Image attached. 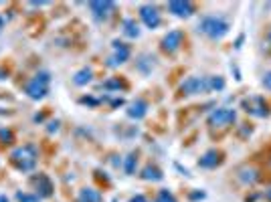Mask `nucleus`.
<instances>
[{
    "label": "nucleus",
    "mask_w": 271,
    "mask_h": 202,
    "mask_svg": "<svg viewBox=\"0 0 271 202\" xmlns=\"http://www.w3.org/2000/svg\"><path fill=\"white\" fill-rule=\"evenodd\" d=\"M37 148L33 144H27V146H19L11 152V164L19 170V172H31L35 170L37 166Z\"/></svg>",
    "instance_id": "f257e3e1"
},
{
    "label": "nucleus",
    "mask_w": 271,
    "mask_h": 202,
    "mask_svg": "<svg viewBox=\"0 0 271 202\" xmlns=\"http://www.w3.org/2000/svg\"><path fill=\"white\" fill-rule=\"evenodd\" d=\"M49 85H51V73H49V71H39V73L25 85V93H27L31 99L39 101V99H43V97L49 93Z\"/></svg>",
    "instance_id": "f03ea898"
},
{
    "label": "nucleus",
    "mask_w": 271,
    "mask_h": 202,
    "mask_svg": "<svg viewBox=\"0 0 271 202\" xmlns=\"http://www.w3.org/2000/svg\"><path fill=\"white\" fill-rule=\"evenodd\" d=\"M200 33L207 35L209 39H223L227 33H229V25L223 21V19H217V17H205L198 25Z\"/></svg>",
    "instance_id": "7ed1b4c3"
},
{
    "label": "nucleus",
    "mask_w": 271,
    "mask_h": 202,
    "mask_svg": "<svg viewBox=\"0 0 271 202\" xmlns=\"http://www.w3.org/2000/svg\"><path fill=\"white\" fill-rule=\"evenodd\" d=\"M235 119H237L235 109L219 107V109H215V111L209 115V125H211V127H227V125H231Z\"/></svg>",
    "instance_id": "20e7f679"
},
{
    "label": "nucleus",
    "mask_w": 271,
    "mask_h": 202,
    "mask_svg": "<svg viewBox=\"0 0 271 202\" xmlns=\"http://www.w3.org/2000/svg\"><path fill=\"white\" fill-rule=\"evenodd\" d=\"M31 186L35 188V194H37L41 200L51 198L53 192H55V186H53V182H51V178H49L47 174H37V176H33V178H31Z\"/></svg>",
    "instance_id": "39448f33"
},
{
    "label": "nucleus",
    "mask_w": 271,
    "mask_h": 202,
    "mask_svg": "<svg viewBox=\"0 0 271 202\" xmlns=\"http://www.w3.org/2000/svg\"><path fill=\"white\" fill-rule=\"evenodd\" d=\"M207 91H211L209 77H188L180 85V93H184V95H198V93H207Z\"/></svg>",
    "instance_id": "423d86ee"
},
{
    "label": "nucleus",
    "mask_w": 271,
    "mask_h": 202,
    "mask_svg": "<svg viewBox=\"0 0 271 202\" xmlns=\"http://www.w3.org/2000/svg\"><path fill=\"white\" fill-rule=\"evenodd\" d=\"M89 11L95 21H107L115 11V3H111V0H93V3H89Z\"/></svg>",
    "instance_id": "0eeeda50"
},
{
    "label": "nucleus",
    "mask_w": 271,
    "mask_h": 202,
    "mask_svg": "<svg viewBox=\"0 0 271 202\" xmlns=\"http://www.w3.org/2000/svg\"><path fill=\"white\" fill-rule=\"evenodd\" d=\"M111 49H113V55L107 59V67H117V65L125 63L129 59V55H131L129 45H125L121 41H113L111 43Z\"/></svg>",
    "instance_id": "6e6552de"
},
{
    "label": "nucleus",
    "mask_w": 271,
    "mask_h": 202,
    "mask_svg": "<svg viewBox=\"0 0 271 202\" xmlns=\"http://www.w3.org/2000/svg\"><path fill=\"white\" fill-rule=\"evenodd\" d=\"M168 11L178 19H188L194 13V5L188 0H172V3H168Z\"/></svg>",
    "instance_id": "1a4fd4ad"
},
{
    "label": "nucleus",
    "mask_w": 271,
    "mask_h": 202,
    "mask_svg": "<svg viewBox=\"0 0 271 202\" xmlns=\"http://www.w3.org/2000/svg\"><path fill=\"white\" fill-rule=\"evenodd\" d=\"M140 19H142V23H144L148 29H158V27H160V13H158V9L152 7V5H144V7L140 9Z\"/></svg>",
    "instance_id": "9d476101"
},
{
    "label": "nucleus",
    "mask_w": 271,
    "mask_h": 202,
    "mask_svg": "<svg viewBox=\"0 0 271 202\" xmlns=\"http://www.w3.org/2000/svg\"><path fill=\"white\" fill-rule=\"evenodd\" d=\"M243 107L247 113L251 115H257V117H265L267 115V103L261 99V97H249L243 101Z\"/></svg>",
    "instance_id": "9b49d317"
},
{
    "label": "nucleus",
    "mask_w": 271,
    "mask_h": 202,
    "mask_svg": "<svg viewBox=\"0 0 271 202\" xmlns=\"http://www.w3.org/2000/svg\"><path fill=\"white\" fill-rule=\"evenodd\" d=\"M180 45H182V33L180 31H170L164 39H162V51L164 53H176L178 49H180Z\"/></svg>",
    "instance_id": "f8f14e48"
},
{
    "label": "nucleus",
    "mask_w": 271,
    "mask_h": 202,
    "mask_svg": "<svg viewBox=\"0 0 271 202\" xmlns=\"http://www.w3.org/2000/svg\"><path fill=\"white\" fill-rule=\"evenodd\" d=\"M125 113H127V117H131V119H142V117H146V113H148V103H146L144 99H136V101H131V103L127 105Z\"/></svg>",
    "instance_id": "ddd939ff"
},
{
    "label": "nucleus",
    "mask_w": 271,
    "mask_h": 202,
    "mask_svg": "<svg viewBox=\"0 0 271 202\" xmlns=\"http://www.w3.org/2000/svg\"><path fill=\"white\" fill-rule=\"evenodd\" d=\"M221 152H217V150H209L202 158H200V168H217L219 164H221Z\"/></svg>",
    "instance_id": "4468645a"
},
{
    "label": "nucleus",
    "mask_w": 271,
    "mask_h": 202,
    "mask_svg": "<svg viewBox=\"0 0 271 202\" xmlns=\"http://www.w3.org/2000/svg\"><path fill=\"white\" fill-rule=\"evenodd\" d=\"M144 180H148V182H160L162 178H164V174H162V170L160 168H156V166H146L144 170H142V174H140Z\"/></svg>",
    "instance_id": "2eb2a0df"
},
{
    "label": "nucleus",
    "mask_w": 271,
    "mask_h": 202,
    "mask_svg": "<svg viewBox=\"0 0 271 202\" xmlns=\"http://www.w3.org/2000/svg\"><path fill=\"white\" fill-rule=\"evenodd\" d=\"M77 202H101V194L95 188H83L77 196Z\"/></svg>",
    "instance_id": "dca6fc26"
},
{
    "label": "nucleus",
    "mask_w": 271,
    "mask_h": 202,
    "mask_svg": "<svg viewBox=\"0 0 271 202\" xmlns=\"http://www.w3.org/2000/svg\"><path fill=\"white\" fill-rule=\"evenodd\" d=\"M91 79H93V71H91V69H87V67L79 69V71L73 75V83H75V85H79V87L87 85Z\"/></svg>",
    "instance_id": "f3484780"
},
{
    "label": "nucleus",
    "mask_w": 271,
    "mask_h": 202,
    "mask_svg": "<svg viewBox=\"0 0 271 202\" xmlns=\"http://www.w3.org/2000/svg\"><path fill=\"white\" fill-rule=\"evenodd\" d=\"M123 35L129 39H138L140 37V27L133 19H125L123 21Z\"/></svg>",
    "instance_id": "a211bd4d"
},
{
    "label": "nucleus",
    "mask_w": 271,
    "mask_h": 202,
    "mask_svg": "<svg viewBox=\"0 0 271 202\" xmlns=\"http://www.w3.org/2000/svg\"><path fill=\"white\" fill-rule=\"evenodd\" d=\"M136 164H138V156H136V154H129V156L125 158V164H123V172H125L127 176H131V174L136 172Z\"/></svg>",
    "instance_id": "6ab92c4d"
},
{
    "label": "nucleus",
    "mask_w": 271,
    "mask_h": 202,
    "mask_svg": "<svg viewBox=\"0 0 271 202\" xmlns=\"http://www.w3.org/2000/svg\"><path fill=\"white\" fill-rule=\"evenodd\" d=\"M15 142V133L9 127H0V146H11Z\"/></svg>",
    "instance_id": "aec40b11"
},
{
    "label": "nucleus",
    "mask_w": 271,
    "mask_h": 202,
    "mask_svg": "<svg viewBox=\"0 0 271 202\" xmlns=\"http://www.w3.org/2000/svg\"><path fill=\"white\" fill-rule=\"evenodd\" d=\"M101 87H103V89H115V91H119V89H125L127 85H125L121 79H117V77H115V79H107Z\"/></svg>",
    "instance_id": "412c9836"
},
{
    "label": "nucleus",
    "mask_w": 271,
    "mask_h": 202,
    "mask_svg": "<svg viewBox=\"0 0 271 202\" xmlns=\"http://www.w3.org/2000/svg\"><path fill=\"white\" fill-rule=\"evenodd\" d=\"M17 202H41L35 192H17Z\"/></svg>",
    "instance_id": "4be33fe9"
},
{
    "label": "nucleus",
    "mask_w": 271,
    "mask_h": 202,
    "mask_svg": "<svg viewBox=\"0 0 271 202\" xmlns=\"http://www.w3.org/2000/svg\"><path fill=\"white\" fill-rule=\"evenodd\" d=\"M209 87H211V91H221V89H225V79L223 77H209Z\"/></svg>",
    "instance_id": "5701e85b"
},
{
    "label": "nucleus",
    "mask_w": 271,
    "mask_h": 202,
    "mask_svg": "<svg viewBox=\"0 0 271 202\" xmlns=\"http://www.w3.org/2000/svg\"><path fill=\"white\" fill-rule=\"evenodd\" d=\"M239 178H241L243 182H255L259 176H257V172H255L253 168H243L241 174H239Z\"/></svg>",
    "instance_id": "b1692460"
},
{
    "label": "nucleus",
    "mask_w": 271,
    "mask_h": 202,
    "mask_svg": "<svg viewBox=\"0 0 271 202\" xmlns=\"http://www.w3.org/2000/svg\"><path fill=\"white\" fill-rule=\"evenodd\" d=\"M154 202H178V200L174 198V194H172L170 190H160Z\"/></svg>",
    "instance_id": "393cba45"
},
{
    "label": "nucleus",
    "mask_w": 271,
    "mask_h": 202,
    "mask_svg": "<svg viewBox=\"0 0 271 202\" xmlns=\"http://www.w3.org/2000/svg\"><path fill=\"white\" fill-rule=\"evenodd\" d=\"M263 87H265V89H269V91H271V71H269V73H265V75H263Z\"/></svg>",
    "instance_id": "a878e982"
},
{
    "label": "nucleus",
    "mask_w": 271,
    "mask_h": 202,
    "mask_svg": "<svg viewBox=\"0 0 271 202\" xmlns=\"http://www.w3.org/2000/svg\"><path fill=\"white\" fill-rule=\"evenodd\" d=\"M129 202H148V200H146V196H144V194H136V196H131V198H129Z\"/></svg>",
    "instance_id": "bb28decb"
},
{
    "label": "nucleus",
    "mask_w": 271,
    "mask_h": 202,
    "mask_svg": "<svg viewBox=\"0 0 271 202\" xmlns=\"http://www.w3.org/2000/svg\"><path fill=\"white\" fill-rule=\"evenodd\" d=\"M47 129H49V131H51V133H53V131H57V129H59V121H51V123H49V127H47Z\"/></svg>",
    "instance_id": "cd10ccee"
},
{
    "label": "nucleus",
    "mask_w": 271,
    "mask_h": 202,
    "mask_svg": "<svg viewBox=\"0 0 271 202\" xmlns=\"http://www.w3.org/2000/svg\"><path fill=\"white\" fill-rule=\"evenodd\" d=\"M31 7H35V9H39V7H45V5H49L47 0H39V3H29Z\"/></svg>",
    "instance_id": "c85d7f7f"
},
{
    "label": "nucleus",
    "mask_w": 271,
    "mask_h": 202,
    "mask_svg": "<svg viewBox=\"0 0 271 202\" xmlns=\"http://www.w3.org/2000/svg\"><path fill=\"white\" fill-rule=\"evenodd\" d=\"M9 77V73L7 71H3V69H0V79H7Z\"/></svg>",
    "instance_id": "c756f323"
},
{
    "label": "nucleus",
    "mask_w": 271,
    "mask_h": 202,
    "mask_svg": "<svg viewBox=\"0 0 271 202\" xmlns=\"http://www.w3.org/2000/svg\"><path fill=\"white\" fill-rule=\"evenodd\" d=\"M0 202H9V196H5V194H0Z\"/></svg>",
    "instance_id": "7c9ffc66"
},
{
    "label": "nucleus",
    "mask_w": 271,
    "mask_h": 202,
    "mask_svg": "<svg viewBox=\"0 0 271 202\" xmlns=\"http://www.w3.org/2000/svg\"><path fill=\"white\" fill-rule=\"evenodd\" d=\"M5 27V21H3V17H0V29H3Z\"/></svg>",
    "instance_id": "2f4dec72"
},
{
    "label": "nucleus",
    "mask_w": 271,
    "mask_h": 202,
    "mask_svg": "<svg viewBox=\"0 0 271 202\" xmlns=\"http://www.w3.org/2000/svg\"><path fill=\"white\" fill-rule=\"evenodd\" d=\"M269 41H271V33H269Z\"/></svg>",
    "instance_id": "473e14b6"
}]
</instances>
